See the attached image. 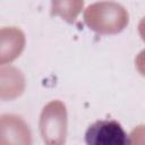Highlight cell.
<instances>
[{
    "label": "cell",
    "instance_id": "6da1fadb",
    "mask_svg": "<svg viewBox=\"0 0 145 145\" xmlns=\"http://www.w3.org/2000/svg\"><path fill=\"white\" fill-rule=\"evenodd\" d=\"M84 23L101 35H113L122 32L129 23L127 9L114 1H99L89 5L84 11Z\"/></svg>",
    "mask_w": 145,
    "mask_h": 145
},
{
    "label": "cell",
    "instance_id": "7a4b0ae2",
    "mask_svg": "<svg viewBox=\"0 0 145 145\" xmlns=\"http://www.w3.org/2000/svg\"><path fill=\"white\" fill-rule=\"evenodd\" d=\"M39 127L45 144H65L68 127V114L65 103L59 100H53L46 103L42 109Z\"/></svg>",
    "mask_w": 145,
    "mask_h": 145
},
{
    "label": "cell",
    "instance_id": "3957f363",
    "mask_svg": "<svg viewBox=\"0 0 145 145\" xmlns=\"http://www.w3.org/2000/svg\"><path fill=\"white\" fill-rule=\"evenodd\" d=\"M87 145H127L129 136L116 120H97L85 133Z\"/></svg>",
    "mask_w": 145,
    "mask_h": 145
},
{
    "label": "cell",
    "instance_id": "277c9868",
    "mask_svg": "<svg viewBox=\"0 0 145 145\" xmlns=\"http://www.w3.org/2000/svg\"><path fill=\"white\" fill-rule=\"evenodd\" d=\"M32 131L25 120L12 113L0 116V145H31Z\"/></svg>",
    "mask_w": 145,
    "mask_h": 145
},
{
    "label": "cell",
    "instance_id": "5b68a950",
    "mask_svg": "<svg viewBox=\"0 0 145 145\" xmlns=\"http://www.w3.org/2000/svg\"><path fill=\"white\" fill-rule=\"evenodd\" d=\"M25 33L15 26L0 28V66L16 60L25 49Z\"/></svg>",
    "mask_w": 145,
    "mask_h": 145
},
{
    "label": "cell",
    "instance_id": "8992f818",
    "mask_svg": "<svg viewBox=\"0 0 145 145\" xmlns=\"http://www.w3.org/2000/svg\"><path fill=\"white\" fill-rule=\"evenodd\" d=\"M26 87L25 76L14 66H0V100L11 101L19 97Z\"/></svg>",
    "mask_w": 145,
    "mask_h": 145
},
{
    "label": "cell",
    "instance_id": "52a82bcc",
    "mask_svg": "<svg viewBox=\"0 0 145 145\" xmlns=\"http://www.w3.org/2000/svg\"><path fill=\"white\" fill-rule=\"evenodd\" d=\"M84 8V0H51V15L74 24Z\"/></svg>",
    "mask_w": 145,
    "mask_h": 145
}]
</instances>
